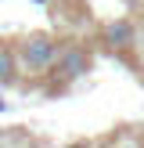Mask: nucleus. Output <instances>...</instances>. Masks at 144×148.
<instances>
[{"mask_svg":"<svg viewBox=\"0 0 144 148\" xmlns=\"http://www.w3.org/2000/svg\"><path fill=\"white\" fill-rule=\"evenodd\" d=\"M50 65L58 69V76H61V79H79V76L90 72L94 58H90V51L79 47V43H65V47L54 51V62H50Z\"/></svg>","mask_w":144,"mask_h":148,"instance_id":"obj_2","label":"nucleus"},{"mask_svg":"<svg viewBox=\"0 0 144 148\" xmlns=\"http://www.w3.org/2000/svg\"><path fill=\"white\" fill-rule=\"evenodd\" d=\"M22 76L18 58H14V47H0V87H14Z\"/></svg>","mask_w":144,"mask_h":148,"instance_id":"obj_4","label":"nucleus"},{"mask_svg":"<svg viewBox=\"0 0 144 148\" xmlns=\"http://www.w3.org/2000/svg\"><path fill=\"white\" fill-rule=\"evenodd\" d=\"M137 47H144V33H137Z\"/></svg>","mask_w":144,"mask_h":148,"instance_id":"obj_5","label":"nucleus"},{"mask_svg":"<svg viewBox=\"0 0 144 148\" xmlns=\"http://www.w3.org/2000/svg\"><path fill=\"white\" fill-rule=\"evenodd\" d=\"M54 36L50 33H29L25 40L14 47V58H18V69L29 72V76H40V72L50 69V62H54Z\"/></svg>","mask_w":144,"mask_h":148,"instance_id":"obj_1","label":"nucleus"},{"mask_svg":"<svg viewBox=\"0 0 144 148\" xmlns=\"http://www.w3.org/2000/svg\"><path fill=\"white\" fill-rule=\"evenodd\" d=\"M105 43L112 51H130V47H137V25L130 18H115V22H108L105 25Z\"/></svg>","mask_w":144,"mask_h":148,"instance_id":"obj_3","label":"nucleus"}]
</instances>
